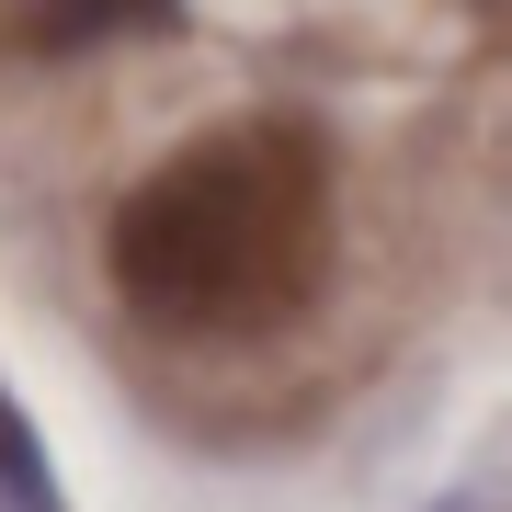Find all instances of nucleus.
<instances>
[{
  "mask_svg": "<svg viewBox=\"0 0 512 512\" xmlns=\"http://www.w3.org/2000/svg\"><path fill=\"white\" fill-rule=\"evenodd\" d=\"M114 296L183 342H251L330 262V160L308 126H217L114 205Z\"/></svg>",
  "mask_w": 512,
  "mask_h": 512,
  "instance_id": "nucleus-1",
  "label": "nucleus"
},
{
  "mask_svg": "<svg viewBox=\"0 0 512 512\" xmlns=\"http://www.w3.org/2000/svg\"><path fill=\"white\" fill-rule=\"evenodd\" d=\"M183 0H23V46L35 57H92V46H126V35H171Z\"/></svg>",
  "mask_w": 512,
  "mask_h": 512,
  "instance_id": "nucleus-2",
  "label": "nucleus"
}]
</instances>
